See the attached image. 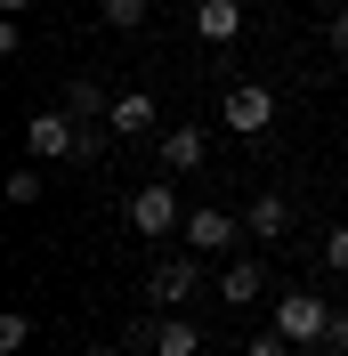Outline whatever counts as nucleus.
Listing matches in <instances>:
<instances>
[{"instance_id":"f257e3e1","label":"nucleus","mask_w":348,"mask_h":356,"mask_svg":"<svg viewBox=\"0 0 348 356\" xmlns=\"http://www.w3.org/2000/svg\"><path fill=\"white\" fill-rule=\"evenodd\" d=\"M203 291V251H178V259L146 267V308H187Z\"/></svg>"},{"instance_id":"f03ea898","label":"nucleus","mask_w":348,"mask_h":356,"mask_svg":"<svg viewBox=\"0 0 348 356\" xmlns=\"http://www.w3.org/2000/svg\"><path fill=\"white\" fill-rule=\"evenodd\" d=\"M73 146H81V122H73L65 106L24 122V154H33V162H73Z\"/></svg>"},{"instance_id":"7ed1b4c3","label":"nucleus","mask_w":348,"mask_h":356,"mask_svg":"<svg viewBox=\"0 0 348 356\" xmlns=\"http://www.w3.org/2000/svg\"><path fill=\"white\" fill-rule=\"evenodd\" d=\"M219 113H227L235 138H260L267 122H276V89H267V81H235L227 97H219Z\"/></svg>"},{"instance_id":"20e7f679","label":"nucleus","mask_w":348,"mask_h":356,"mask_svg":"<svg viewBox=\"0 0 348 356\" xmlns=\"http://www.w3.org/2000/svg\"><path fill=\"white\" fill-rule=\"evenodd\" d=\"M130 227H138V235H178V227H187L171 178H154V186H138V195H130Z\"/></svg>"},{"instance_id":"39448f33","label":"nucleus","mask_w":348,"mask_h":356,"mask_svg":"<svg viewBox=\"0 0 348 356\" xmlns=\"http://www.w3.org/2000/svg\"><path fill=\"white\" fill-rule=\"evenodd\" d=\"M276 332L283 340H332V308L316 300V291H283L276 300Z\"/></svg>"},{"instance_id":"423d86ee","label":"nucleus","mask_w":348,"mask_h":356,"mask_svg":"<svg viewBox=\"0 0 348 356\" xmlns=\"http://www.w3.org/2000/svg\"><path fill=\"white\" fill-rule=\"evenodd\" d=\"M235 235H243L235 211H187V251H227Z\"/></svg>"},{"instance_id":"0eeeda50","label":"nucleus","mask_w":348,"mask_h":356,"mask_svg":"<svg viewBox=\"0 0 348 356\" xmlns=\"http://www.w3.org/2000/svg\"><path fill=\"white\" fill-rule=\"evenodd\" d=\"M211 284H219V300H227V308H251V300L267 291V267H260V259H235V267H219Z\"/></svg>"},{"instance_id":"6e6552de","label":"nucleus","mask_w":348,"mask_h":356,"mask_svg":"<svg viewBox=\"0 0 348 356\" xmlns=\"http://www.w3.org/2000/svg\"><path fill=\"white\" fill-rule=\"evenodd\" d=\"M195 33H203L211 49H227V41L243 33V0H195Z\"/></svg>"},{"instance_id":"1a4fd4ad","label":"nucleus","mask_w":348,"mask_h":356,"mask_svg":"<svg viewBox=\"0 0 348 356\" xmlns=\"http://www.w3.org/2000/svg\"><path fill=\"white\" fill-rule=\"evenodd\" d=\"M106 122H113V138H146L154 130V97L146 89H122V97L106 106Z\"/></svg>"},{"instance_id":"9d476101","label":"nucleus","mask_w":348,"mask_h":356,"mask_svg":"<svg viewBox=\"0 0 348 356\" xmlns=\"http://www.w3.org/2000/svg\"><path fill=\"white\" fill-rule=\"evenodd\" d=\"M243 227H251L260 243H276V235H292V202H283V195H251V211H243Z\"/></svg>"},{"instance_id":"9b49d317","label":"nucleus","mask_w":348,"mask_h":356,"mask_svg":"<svg viewBox=\"0 0 348 356\" xmlns=\"http://www.w3.org/2000/svg\"><path fill=\"white\" fill-rule=\"evenodd\" d=\"M154 154H162V170H203V130H187V122H178V130H162V146H154Z\"/></svg>"},{"instance_id":"f8f14e48","label":"nucleus","mask_w":348,"mask_h":356,"mask_svg":"<svg viewBox=\"0 0 348 356\" xmlns=\"http://www.w3.org/2000/svg\"><path fill=\"white\" fill-rule=\"evenodd\" d=\"M106 106H113L106 81H89V73H81V81H65V113H73V122H106Z\"/></svg>"},{"instance_id":"ddd939ff","label":"nucleus","mask_w":348,"mask_h":356,"mask_svg":"<svg viewBox=\"0 0 348 356\" xmlns=\"http://www.w3.org/2000/svg\"><path fill=\"white\" fill-rule=\"evenodd\" d=\"M24 340H33V316H24V308H8V316H0V348L17 356V348H24Z\"/></svg>"},{"instance_id":"4468645a","label":"nucleus","mask_w":348,"mask_h":356,"mask_svg":"<svg viewBox=\"0 0 348 356\" xmlns=\"http://www.w3.org/2000/svg\"><path fill=\"white\" fill-rule=\"evenodd\" d=\"M106 24H113V33H130V24H146V0H106Z\"/></svg>"},{"instance_id":"2eb2a0df","label":"nucleus","mask_w":348,"mask_h":356,"mask_svg":"<svg viewBox=\"0 0 348 356\" xmlns=\"http://www.w3.org/2000/svg\"><path fill=\"white\" fill-rule=\"evenodd\" d=\"M8 202H41V170H17V178H8Z\"/></svg>"},{"instance_id":"dca6fc26","label":"nucleus","mask_w":348,"mask_h":356,"mask_svg":"<svg viewBox=\"0 0 348 356\" xmlns=\"http://www.w3.org/2000/svg\"><path fill=\"white\" fill-rule=\"evenodd\" d=\"M243 356H292V340H283V332H267V340H243Z\"/></svg>"},{"instance_id":"f3484780","label":"nucleus","mask_w":348,"mask_h":356,"mask_svg":"<svg viewBox=\"0 0 348 356\" xmlns=\"http://www.w3.org/2000/svg\"><path fill=\"white\" fill-rule=\"evenodd\" d=\"M324 259H332V267L348 275V227H332V235H324Z\"/></svg>"},{"instance_id":"a211bd4d","label":"nucleus","mask_w":348,"mask_h":356,"mask_svg":"<svg viewBox=\"0 0 348 356\" xmlns=\"http://www.w3.org/2000/svg\"><path fill=\"white\" fill-rule=\"evenodd\" d=\"M324 33H332V49L348 57V8H332V17H324Z\"/></svg>"},{"instance_id":"6ab92c4d","label":"nucleus","mask_w":348,"mask_h":356,"mask_svg":"<svg viewBox=\"0 0 348 356\" xmlns=\"http://www.w3.org/2000/svg\"><path fill=\"white\" fill-rule=\"evenodd\" d=\"M324 348H340V356H348V316H332V340H324Z\"/></svg>"},{"instance_id":"aec40b11","label":"nucleus","mask_w":348,"mask_h":356,"mask_svg":"<svg viewBox=\"0 0 348 356\" xmlns=\"http://www.w3.org/2000/svg\"><path fill=\"white\" fill-rule=\"evenodd\" d=\"M24 8H33V0H0V17H24Z\"/></svg>"},{"instance_id":"412c9836","label":"nucleus","mask_w":348,"mask_h":356,"mask_svg":"<svg viewBox=\"0 0 348 356\" xmlns=\"http://www.w3.org/2000/svg\"><path fill=\"white\" fill-rule=\"evenodd\" d=\"M81 356H122V348H106V340H89V348H81Z\"/></svg>"}]
</instances>
